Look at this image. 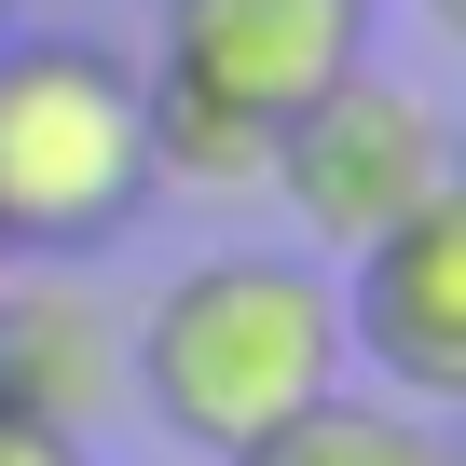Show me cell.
Returning <instances> with one entry per match:
<instances>
[{"instance_id":"3","label":"cell","mask_w":466,"mask_h":466,"mask_svg":"<svg viewBox=\"0 0 466 466\" xmlns=\"http://www.w3.org/2000/svg\"><path fill=\"white\" fill-rule=\"evenodd\" d=\"M261 178H275V206L302 219L316 261H357L370 233H398L411 206L452 192V124H439L425 83H398L384 56H357L316 110L275 124V165H261Z\"/></svg>"},{"instance_id":"5","label":"cell","mask_w":466,"mask_h":466,"mask_svg":"<svg viewBox=\"0 0 466 466\" xmlns=\"http://www.w3.org/2000/svg\"><path fill=\"white\" fill-rule=\"evenodd\" d=\"M329 289H343V370H370V398L452 411L466 398V178L411 206L398 233H370L357 261H329Z\"/></svg>"},{"instance_id":"1","label":"cell","mask_w":466,"mask_h":466,"mask_svg":"<svg viewBox=\"0 0 466 466\" xmlns=\"http://www.w3.org/2000/svg\"><path fill=\"white\" fill-rule=\"evenodd\" d=\"M329 384H343V289L316 248H206L151 289V316H124V398L206 466L316 411Z\"/></svg>"},{"instance_id":"9","label":"cell","mask_w":466,"mask_h":466,"mask_svg":"<svg viewBox=\"0 0 466 466\" xmlns=\"http://www.w3.org/2000/svg\"><path fill=\"white\" fill-rule=\"evenodd\" d=\"M0 28H15V0H0Z\"/></svg>"},{"instance_id":"8","label":"cell","mask_w":466,"mask_h":466,"mask_svg":"<svg viewBox=\"0 0 466 466\" xmlns=\"http://www.w3.org/2000/svg\"><path fill=\"white\" fill-rule=\"evenodd\" d=\"M0 466H83V439H28V425H0Z\"/></svg>"},{"instance_id":"2","label":"cell","mask_w":466,"mask_h":466,"mask_svg":"<svg viewBox=\"0 0 466 466\" xmlns=\"http://www.w3.org/2000/svg\"><path fill=\"white\" fill-rule=\"evenodd\" d=\"M151 206L137 56L96 28H0V261H96Z\"/></svg>"},{"instance_id":"4","label":"cell","mask_w":466,"mask_h":466,"mask_svg":"<svg viewBox=\"0 0 466 466\" xmlns=\"http://www.w3.org/2000/svg\"><path fill=\"white\" fill-rule=\"evenodd\" d=\"M357 56H370V0H165L137 83L151 96H192V110H233V124L275 137Z\"/></svg>"},{"instance_id":"7","label":"cell","mask_w":466,"mask_h":466,"mask_svg":"<svg viewBox=\"0 0 466 466\" xmlns=\"http://www.w3.org/2000/svg\"><path fill=\"white\" fill-rule=\"evenodd\" d=\"M219 466H452V439H439V411H411V398H370V384L343 370L316 411L261 425L248 452H219Z\"/></svg>"},{"instance_id":"6","label":"cell","mask_w":466,"mask_h":466,"mask_svg":"<svg viewBox=\"0 0 466 466\" xmlns=\"http://www.w3.org/2000/svg\"><path fill=\"white\" fill-rule=\"evenodd\" d=\"M124 398V316L83 261H0V425L83 439Z\"/></svg>"}]
</instances>
